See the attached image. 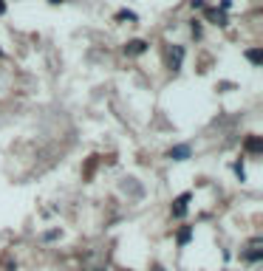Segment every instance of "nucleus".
<instances>
[{"mask_svg": "<svg viewBox=\"0 0 263 271\" xmlns=\"http://www.w3.org/2000/svg\"><path fill=\"white\" fill-rule=\"evenodd\" d=\"M190 156H193V147H190V144H175V147H170V153H167L170 161H187Z\"/></svg>", "mask_w": 263, "mask_h": 271, "instance_id": "1", "label": "nucleus"}, {"mask_svg": "<svg viewBox=\"0 0 263 271\" xmlns=\"http://www.w3.org/2000/svg\"><path fill=\"white\" fill-rule=\"evenodd\" d=\"M193 201V192H184V195H178L173 201V218H184L187 215V203Z\"/></svg>", "mask_w": 263, "mask_h": 271, "instance_id": "2", "label": "nucleus"}, {"mask_svg": "<svg viewBox=\"0 0 263 271\" xmlns=\"http://www.w3.org/2000/svg\"><path fill=\"white\" fill-rule=\"evenodd\" d=\"M184 45H173V48H170V71H181V62H184Z\"/></svg>", "mask_w": 263, "mask_h": 271, "instance_id": "3", "label": "nucleus"}, {"mask_svg": "<svg viewBox=\"0 0 263 271\" xmlns=\"http://www.w3.org/2000/svg\"><path fill=\"white\" fill-rule=\"evenodd\" d=\"M147 48H150L147 40H131V43L125 45V54H128V57H139V54H144Z\"/></svg>", "mask_w": 263, "mask_h": 271, "instance_id": "4", "label": "nucleus"}, {"mask_svg": "<svg viewBox=\"0 0 263 271\" xmlns=\"http://www.w3.org/2000/svg\"><path fill=\"white\" fill-rule=\"evenodd\" d=\"M261 243H263L261 237H255L252 243L246 246L249 252H244V257H246V260H249V263H258V260H261Z\"/></svg>", "mask_w": 263, "mask_h": 271, "instance_id": "5", "label": "nucleus"}, {"mask_svg": "<svg viewBox=\"0 0 263 271\" xmlns=\"http://www.w3.org/2000/svg\"><path fill=\"white\" fill-rule=\"evenodd\" d=\"M204 17L210 20V23H215V26H227L229 20H227V14H224V11H218V9H204Z\"/></svg>", "mask_w": 263, "mask_h": 271, "instance_id": "6", "label": "nucleus"}, {"mask_svg": "<svg viewBox=\"0 0 263 271\" xmlns=\"http://www.w3.org/2000/svg\"><path fill=\"white\" fill-rule=\"evenodd\" d=\"M244 150H246V153H261V150H263L261 136H249V139L244 141Z\"/></svg>", "mask_w": 263, "mask_h": 271, "instance_id": "7", "label": "nucleus"}, {"mask_svg": "<svg viewBox=\"0 0 263 271\" xmlns=\"http://www.w3.org/2000/svg\"><path fill=\"white\" fill-rule=\"evenodd\" d=\"M246 60L252 62V65H261L263 62V51L261 48H249V51H246Z\"/></svg>", "mask_w": 263, "mask_h": 271, "instance_id": "8", "label": "nucleus"}, {"mask_svg": "<svg viewBox=\"0 0 263 271\" xmlns=\"http://www.w3.org/2000/svg\"><path fill=\"white\" fill-rule=\"evenodd\" d=\"M190 237H193V229L184 226L181 232H178V246H187V243H190Z\"/></svg>", "mask_w": 263, "mask_h": 271, "instance_id": "9", "label": "nucleus"}, {"mask_svg": "<svg viewBox=\"0 0 263 271\" xmlns=\"http://www.w3.org/2000/svg\"><path fill=\"white\" fill-rule=\"evenodd\" d=\"M232 170H235V175H238V181H246V170H244V158H241V161H235V167H232Z\"/></svg>", "mask_w": 263, "mask_h": 271, "instance_id": "10", "label": "nucleus"}, {"mask_svg": "<svg viewBox=\"0 0 263 271\" xmlns=\"http://www.w3.org/2000/svg\"><path fill=\"white\" fill-rule=\"evenodd\" d=\"M116 20H133V23H136L139 17H136V11H128V9H122L119 14H116Z\"/></svg>", "mask_w": 263, "mask_h": 271, "instance_id": "11", "label": "nucleus"}, {"mask_svg": "<svg viewBox=\"0 0 263 271\" xmlns=\"http://www.w3.org/2000/svg\"><path fill=\"white\" fill-rule=\"evenodd\" d=\"M190 28H193L195 37H201V23H198V20H193V23H190Z\"/></svg>", "mask_w": 263, "mask_h": 271, "instance_id": "12", "label": "nucleus"}, {"mask_svg": "<svg viewBox=\"0 0 263 271\" xmlns=\"http://www.w3.org/2000/svg\"><path fill=\"white\" fill-rule=\"evenodd\" d=\"M190 6L193 9H204V0H190Z\"/></svg>", "mask_w": 263, "mask_h": 271, "instance_id": "13", "label": "nucleus"}, {"mask_svg": "<svg viewBox=\"0 0 263 271\" xmlns=\"http://www.w3.org/2000/svg\"><path fill=\"white\" fill-rule=\"evenodd\" d=\"M3 11H6V6H3V0H0V14H3Z\"/></svg>", "mask_w": 263, "mask_h": 271, "instance_id": "14", "label": "nucleus"}, {"mask_svg": "<svg viewBox=\"0 0 263 271\" xmlns=\"http://www.w3.org/2000/svg\"><path fill=\"white\" fill-rule=\"evenodd\" d=\"M51 3H65V0H51Z\"/></svg>", "mask_w": 263, "mask_h": 271, "instance_id": "15", "label": "nucleus"}]
</instances>
